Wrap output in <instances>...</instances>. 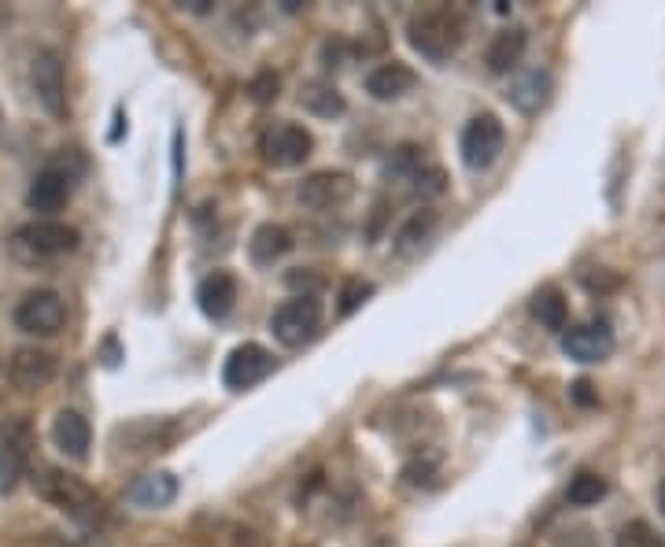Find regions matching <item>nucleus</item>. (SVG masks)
<instances>
[{"label": "nucleus", "mask_w": 665, "mask_h": 547, "mask_svg": "<svg viewBox=\"0 0 665 547\" xmlns=\"http://www.w3.org/2000/svg\"><path fill=\"white\" fill-rule=\"evenodd\" d=\"M407 41L415 45V52H421L426 60H452L466 41V23L463 15L452 8H429L418 12L407 26Z\"/></svg>", "instance_id": "obj_1"}, {"label": "nucleus", "mask_w": 665, "mask_h": 547, "mask_svg": "<svg viewBox=\"0 0 665 547\" xmlns=\"http://www.w3.org/2000/svg\"><path fill=\"white\" fill-rule=\"evenodd\" d=\"M385 171H389V178H392V182H403V189H407L410 197H421V200L440 197V192L447 189V174L440 171L436 163H429V160H426V152H421L418 145H403V148H396Z\"/></svg>", "instance_id": "obj_2"}, {"label": "nucleus", "mask_w": 665, "mask_h": 547, "mask_svg": "<svg viewBox=\"0 0 665 547\" xmlns=\"http://www.w3.org/2000/svg\"><path fill=\"white\" fill-rule=\"evenodd\" d=\"M37 493L49 499L52 507H60V511H67L71 518H78V522H93V518L100 514L97 493H93L82 477L63 474V470H45V474L37 477Z\"/></svg>", "instance_id": "obj_3"}, {"label": "nucleus", "mask_w": 665, "mask_h": 547, "mask_svg": "<svg viewBox=\"0 0 665 547\" xmlns=\"http://www.w3.org/2000/svg\"><path fill=\"white\" fill-rule=\"evenodd\" d=\"M318 326H322V303H318L315 293L293 296V300H285L274 314H270V330H274L278 345H285V348L307 345V340L318 333Z\"/></svg>", "instance_id": "obj_4"}, {"label": "nucleus", "mask_w": 665, "mask_h": 547, "mask_svg": "<svg viewBox=\"0 0 665 547\" xmlns=\"http://www.w3.org/2000/svg\"><path fill=\"white\" fill-rule=\"evenodd\" d=\"M12 245L30 259H56V256H67L78 248V229L67 226V222H56V219H37L15 229Z\"/></svg>", "instance_id": "obj_5"}, {"label": "nucleus", "mask_w": 665, "mask_h": 547, "mask_svg": "<svg viewBox=\"0 0 665 547\" xmlns=\"http://www.w3.org/2000/svg\"><path fill=\"white\" fill-rule=\"evenodd\" d=\"M503 145H507V129H503L500 119L492 111L484 115H473L463 129V141H458V152H463V163L470 171H489V166L503 156Z\"/></svg>", "instance_id": "obj_6"}, {"label": "nucleus", "mask_w": 665, "mask_h": 547, "mask_svg": "<svg viewBox=\"0 0 665 547\" xmlns=\"http://www.w3.org/2000/svg\"><path fill=\"white\" fill-rule=\"evenodd\" d=\"M15 326L23 333H34V337H52L67 326V303L52 289L26 293L15 308Z\"/></svg>", "instance_id": "obj_7"}, {"label": "nucleus", "mask_w": 665, "mask_h": 547, "mask_svg": "<svg viewBox=\"0 0 665 547\" xmlns=\"http://www.w3.org/2000/svg\"><path fill=\"white\" fill-rule=\"evenodd\" d=\"M259 152H263L270 166H285L288 171V166H299L315 152V137L299 123H274L259 137Z\"/></svg>", "instance_id": "obj_8"}, {"label": "nucleus", "mask_w": 665, "mask_h": 547, "mask_svg": "<svg viewBox=\"0 0 665 547\" xmlns=\"http://www.w3.org/2000/svg\"><path fill=\"white\" fill-rule=\"evenodd\" d=\"M30 86L49 115H67V74H63V60L56 49H41L30 63Z\"/></svg>", "instance_id": "obj_9"}, {"label": "nucleus", "mask_w": 665, "mask_h": 547, "mask_svg": "<svg viewBox=\"0 0 665 547\" xmlns=\"http://www.w3.org/2000/svg\"><path fill=\"white\" fill-rule=\"evenodd\" d=\"M270 370H274V356L263 345H241L230 351L226 366H222V385L233 393H245V388L267 382Z\"/></svg>", "instance_id": "obj_10"}, {"label": "nucleus", "mask_w": 665, "mask_h": 547, "mask_svg": "<svg viewBox=\"0 0 665 547\" xmlns=\"http://www.w3.org/2000/svg\"><path fill=\"white\" fill-rule=\"evenodd\" d=\"M562 351L577 363H603L614 351V330L606 322H580L562 333Z\"/></svg>", "instance_id": "obj_11"}, {"label": "nucleus", "mask_w": 665, "mask_h": 547, "mask_svg": "<svg viewBox=\"0 0 665 547\" xmlns=\"http://www.w3.org/2000/svg\"><path fill=\"white\" fill-rule=\"evenodd\" d=\"M30 425L12 422L8 430H0V493H12L19 477L30 467Z\"/></svg>", "instance_id": "obj_12"}, {"label": "nucleus", "mask_w": 665, "mask_h": 547, "mask_svg": "<svg viewBox=\"0 0 665 547\" xmlns=\"http://www.w3.org/2000/svg\"><path fill=\"white\" fill-rule=\"evenodd\" d=\"M56 356L41 348H15L12 359H8V382H12L19 393H37V388L52 385L56 377Z\"/></svg>", "instance_id": "obj_13"}, {"label": "nucleus", "mask_w": 665, "mask_h": 547, "mask_svg": "<svg viewBox=\"0 0 665 547\" xmlns=\"http://www.w3.org/2000/svg\"><path fill=\"white\" fill-rule=\"evenodd\" d=\"M352 189L355 185L348 174L322 171V174H311V178L299 185V203L315 211H330V208H341V203L352 197Z\"/></svg>", "instance_id": "obj_14"}, {"label": "nucleus", "mask_w": 665, "mask_h": 547, "mask_svg": "<svg viewBox=\"0 0 665 547\" xmlns=\"http://www.w3.org/2000/svg\"><path fill=\"white\" fill-rule=\"evenodd\" d=\"M67 200H71V174L60 171V166H45L30 182V189H26V203L34 211H41V215H56Z\"/></svg>", "instance_id": "obj_15"}, {"label": "nucleus", "mask_w": 665, "mask_h": 547, "mask_svg": "<svg viewBox=\"0 0 665 547\" xmlns=\"http://www.w3.org/2000/svg\"><path fill=\"white\" fill-rule=\"evenodd\" d=\"M551 92H555V82H551V74H547V71H540V67H537V71L518 74V78L510 82L507 100L521 111V115H537V111L547 108Z\"/></svg>", "instance_id": "obj_16"}, {"label": "nucleus", "mask_w": 665, "mask_h": 547, "mask_svg": "<svg viewBox=\"0 0 665 547\" xmlns=\"http://www.w3.org/2000/svg\"><path fill=\"white\" fill-rule=\"evenodd\" d=\"M177 430L171 422H134L115 430V444H126L123 451L137 456V451H167L174 444Z\"/></svg>", "instance_id": "obj_17"}, {"label": "nucleus", "mask_w": 665, "mask_h": 547, "mask_svg": "<svg viewBox=\"0 0 665 547\" xmlns=\"http://www.w3.org/2000/svg\"><path fill=\"white\" fill-rule=\"evenodd\" d=\"M196 303H200V311L208 314V319H226L233 311V303H237V277L226 271L208 274L200 282V289H196Z\"/></svg>", "instance_id": "obj_18"}, {"label": "nucleus", "mask_w": 665, "mask_h": 547, "mask_svg": "<svg viewBox=\"0 0 665 547\" xmlns=\"http://www.w3.org/2000/svg\"><path fill=\"white\" fill-rule=\"evenodd\" d=\"M52 444L67 459H86L89 456V444H93L89 422L82 419L78 411H60V414H56V422H52Z\"/></svg>", "instance_id": "obj_19"}, {"label": "nucleus", "mask_w": 665, "mask_h": 547, "mask_svg": "<svg viewBox=\"0 0 665 547\" xmlns=\"http://www.w3.org/2000/svg\"><path fill=\"white\" fill-rule=\"evenodd\" d=\"M529 49V34L521 26H510V30H500L484 49V63H489L492 74H510L521 63V55Z\"/></svg>", "instance_id": "obj_20"}, {"label": "nucleus", "mask_w": 665, "mask_h": 547, "mask_svg": "<svg viewBox=\"0 0 665 547\" xmlns=\"http://www.w3.org/2000/svg\"><path fill=\"white\" fill-rule=\"evenodd\" d=\"M418 86V74L407 63H381L367 74V89L378 100H399Z\"/></svg>", "instance_id": "obj_21"}, {"label": "nucleus", "mask_w": 665, "mask_h": 547, "mask_svg": "<svg viewBox=\"0 0 665 547\" xmlns=\"http://www.w3.org/2000/svg\"><path fill=\"white\" fill-rule=\"evenodd\" d=\"M177 496V481L174 474H145L130 485V504L145 507V511H163L171 507Z\"/></svg>", "instance_id": "obj_22"}, {"label": "nucleus", "mask_w": 665, "mask_h": 547, "mask_svg": "<svg viewBox=\"0 0 665 547\" xmlns=\"http://www.w3.org/2000/svg\"><path fill=\"white\" fill-rule=\"evenodd\" d=\"M293 248V234H288L285 226H274V222H267V226H259L256 234H251V245L248 252L256 259L259 266H270L274 259H281Z\"/></svg>", "instance_id": "obj_23"}, {"label": "nucleus", "mask_w": 665, "mask_h": 547, "mask_svg": "<svg viewBox=\"0 0 665 547\" xmlns=\"http://www.w3.org/2000/svg\"><path fill=\"white\" fill-rule=\"evenodd\" d=\"M529 311H532V319H537L543 330H555V333L566 330L569 303H566V296H562V289H555V285H543V289L532 296Z\"/></svg>", "instance_id": "obj_24"}, {"label": "nucleus", "mask_w": 665, "mask_h": 547, "mask_svg": "<svg viewBox=\"0 0 665 547\" xmlns=\"http://www.w3.org/2000/svg\"><path fill=\"white\" fill-rule=\"evenodd\" d=\"M436 222H440V215H436L433 208L415 211V215H410V219L399 226V234H396V252H399V256H410V252H415V248L426 245V240L433 237Z\"/></svg>", "instance_id": "obj_25"}, {"label": "nucleus", "mask_w": 665, "mask_h": 547, "mask_svg": "<svg viewBox=\"0 0 665 547\" xmlns=\"http://www.w3.org/2000/svg\"><path fill=\"white\" fill-rule=\"evenodd\" d=\"M299 104L322 119L344 115V97L333 86H325V82H307V86L299 89Z\"/></svg>", "instance_id": "obj_26"}, {"label": "nucleus", "mask_w": 665, "mask_h": 547, "mask_svg": "<svg viewBox=\"0 0 665 547\" xmlns=\"http://www.w3.org/2000/svg\"><path fill=\"white\" fill-rule=\"evenodd\" d=\"M606 477L603 474H592V470H580V474L569 477V488H566V499L574 507H592L599 499L606 496Z\"/></svg>", "instance_id": "obj_27"}, {"label": "nucleus", "mask_w": 665, "mask_h": 547, "mask_svg": "<svg viewBox=\"0 0 665 547\" xmlns=\"http://www.w3.org/2000/svg\"><path fill=\"white\" fill-rule=\"evenodd\" d=\"M614 547H665V536L654 530L651 522H629V525H621Z\"/></svg>", "instance_id": "obj_28"}, {"label": "nucleus", "mask_w": 665, "mask_h": 547, "mask_svg": "<svg viewBox=\"0 0 665 547\" xmlns=\"http://www.w3.org/2000/svg\"><path fill=\"white\" fill-rule=\"evenodd\" d=\"M278 89H281V78L274 71H259L256 78L248 82V92L256 104H270V100H278Z\"/></svg>", "instance_id": "obj_29"}, {"label": "nucleus", "mask_w": 665, "mask_h": 547, "mask_svg": "<svg viewBox=\"0 0 665 547\" xmlns=\"http://www.w3.org/2000/svg\"><path fill=\"white\" fill-rule=\"evenodd\" d=\"M370 293L373 289H370L367 282H348V285H344V293H341V314H352L362 300H367Z\"/></svg>", "instance_id": "obj_30"}, {"label": "nucleus", "mask_w": 665, "mask_h": 547, "mask_svg": "<svg viewBox=\"0 0 665 547\" xmlns=\"http://www.w3.org/2000/svg\"><path fill=\"white\" fill-rule=\"evenodd\" d=\"M569 396H574V403H580V407H595L599 403V393H595V385L588 382V377H580V382L569 385Z\"/></svg>", "instance_id": "obj_31"}, {"label": "nucleus", "mask_w": 665, "mask_h": 547, "mask_svg": "<svg viewBox=\"0 0 665 547\" xmlns=\"http://www.w3.org/2000/svg\"><path fill=\"white\" fill-rule=\"evenodd\" d=\"M288 285H296V289H299V285H307V289H318V285H322V277H315V274H299V271H293V274H288Z\"/></svg>", "instance_id": "obj_32"}, {"label": "nucleus", "mask_w": 665, "mask_h": 547, "mask_svg": "<svg viewBox=\"0 0 665 547\" xmlns=\"http://www.w3.org/2000/svg\"><path fill=\"white\" fill-rule=\"evenodd\" d=\"M658 507H662V514H665V481L658 485Z\"/></svg>", "instance_id": "obj_33"}]
</instances>
